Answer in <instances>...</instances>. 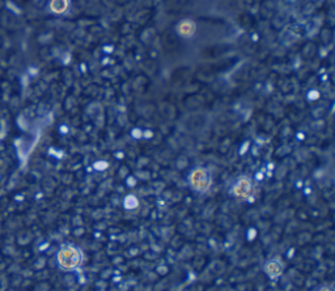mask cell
<instances>
[{
    "instance_id": "obj_8",
    "label": "cell",
    "mask_w": 335,
    "mask_h": 291,
    "mask_svg": "<svg viewBox=\"0 0 335 291\" xmlns=\"http://www.w3.org/2000/svg\"><path fill=\"white\" fill-rule=\"evenodd\" d=\"M320 291H333L330 288H322Z\"/></svg>"
},
{
    "instance_id": "obj_4",
    "label": "cell",
    "mask_w": 335,
    "mask_h": 291,
    "mask_svg": "<svg viewBox=\"0 0 335 291\" xmlns=\"http://www.w3.org/2000/svg\"><path fill=\"white\" fill-rule=\"evenodd\" d=\"M195 31V24L190 20H183L180 25H178V33L183 37H191Z\"/></svg>"
},
{
    "instance_id": "obj_6",
    "label": "cell",
    "mask_w": 335,
    "mask_h": 291,
    "mask_svg": "<svg viewBox=\"0 0 335 291\" xmlns=\"http://www.w3.org/2000/svg\"><path fill=\"white\" fill-rule=\"evenodd\" d=\"M67 8V0H53L51 3V9L54 12H64Z\"/></svg>"
},
{
    "instance_id": "obj_7",
    "label": "cell",
    "mask_w": 335,
    "mask_h": 291,
    "mask_svg": "<svg viewBox=\"0 0 335 291\" xmlns=\"http://www.w3.org/2000/svg\"><path fill=\"white\" fill-rule=\"evenodd\" d=\"M135 205H138V201H136V200H135L132 196H130V197H128V199H126V201H124V207L128 208V209H132Z\"/></svg>"
},
{
    "instance_id": "obj_5",
    "label": "cell",
    "mask_w": 335,
    "mask_h": 291,
    "mask_svg": "<svg viewBox=\"0 0 335 291\" xmlns=\"http://www.w3.org/2000/svg\"><path fill=\"white\" fill-rule=\"evenodd\" d=\"M266 272L270 277L276 278V277L280 276L281 272H283V266H281V264L279 263V261H276V260L270 261V263H267L266 264Z\"/></svg>"
},
{
    "instance_id": "obj_3",
    "label": "cell",
    "mask_w": 335,
    "mask_h": 291,
    "mask_svg": "<svg viewBox=\"0 0 335 291\" xmlns=\"http://www.w3.org/2000/svg\"><path fill=\"white\" fill-rule=\"evenodd\" d=\"M253 184L250 183V180L244 178V179L239 180V183L236 184L235 188H233V192L237 197H241V199H247L253 195Z\"/></svg>"
},
{
    "instance_id": "obj_2",
    "label": "cell",
    "mask_w": 335,
    "mask_h": 291,
    "mask_svg": "<svg viewBox=\"0 0 335 291\" xmlns=\"http://www.w3.org/2000/svg\"><path fill=\"white\" fill-rule=\"evenodd\" d=\"M190 183L197 191L206 192L211 185V176L203 169L194 170L190 175Z\"/></svg>"
},
{
    "instance_id": "obj_1",
    "label": "cell",
    "mask_w": 335,
    "mask_h": 291,
    "mask_svg": "<svg viewBox=\"0 0 335 291\" xmlns=\"http://www.w3.org/2000/svg\"><path fill=\"white\" fill-rule=\"evenodd\" d=\"M59 265L64 269H73L81 263V253L80 251L75 247L67 245L63 247L58 253Z\"/></svg>"
}]
</instances>
